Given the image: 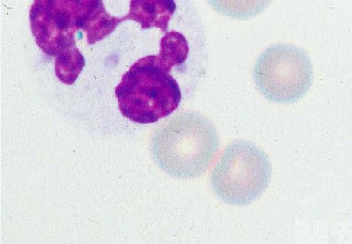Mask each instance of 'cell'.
Returning a JSON list of instances; mask_svg holds the SVG:
<instances>
[{
  "instance_id": "6da1fadb",
  "label": "cell",
  "mask_w": 352,
  "mask_h": 244,
  "mask_svg": "<svg viewBox=\"0 0 352 244\" xmlns=\"http://www.w3.org/2000/svg\"><path fill=\"white\" fill-rule=\"evenodd\" d=\"M219 146L217 132L204 116L183 112L164 121L153 140V153L158 165L179 178L203 174Z\"/></svg>"
},
{
  "instance_id": "7a4b0ae2",
  "label": "cell",
  "mask_w": 352,
  "mask_h": 244,
  "mask_svg": "<svg viewBox=\"0 0 352 244\" xmlns=\"http://www.w3.org/2000/svg\"><path fill=\"white\" fill-rule=\"evenodd\" d=\"M173 66L159 54L139 59L115 88L122 114L138 123H152L173 112L181 90L170 72Z\"/></svg>"
},
{
  "instance_id": "3957f363",
  "label": "cell",
  "mask_w": 352,
  "mask_h": 244,
  "mask_svg": "<svg viewBox=\"0 0 352 244\" xmlns=\"http://www.w3.org/2000/svg\"><path fill=\"white\" fill-rule=\"evenodd\" d=\"M272 168L265 153L243 141L229 145L211 176L217 195L227 204L245 205L259 198L267 187Z\"/></svg>"
},
{
  "instance_id": "277c9868",
  "label": "cell",
  "mask_w": 352,
  "mask_h": 244,
  "mask_svg": "<svg viewBox=\"0 0 352 244\" xmlns=\"http://www.w3.org/2000/svg\"><path fill=\"white\" fill-rule=\"evenodd\" d=\"M253 77L266 99L290 103L299 100L309 89L312 65L304 50L291 45L278 44L265 49L258 58Z\"/></svg>"
},
{
  "instance_id": "5b68a950",
  "label": "cell",
  "mask_w": 352,
  "mask_h": 244,
  "mask_svg": "<svg viewBox=\"0 0 352 244\" xmlns=\"http://www.w3.org/2000/svg\"><path fill=\"white\" fill-rule=\"evenodd\" d=\"M88 1H35L30 12V26L39 48L57 56L76 47L74 34L84 27Z\"/></svg>"
},
{
  "instance_id": "8992f818",
  "label": "cell",
  "mask_w": 352,
  "mask_h": 244,
  "mask_svg": "<svg viewBox=\"0 0 352 244\" xmlns=\"http://www.w3.org/2000/svg\"><path fill=\"white\" fill-rule=\"evenodd\" d=\"M176 9L174 1L138 0L131 1L128 20L141 25L142 29L160 28L166 32L168 22Z\"/></svg>"
},
{
  "instance_id": "52a82bcc",
  "label": "cell",
  "mask_w": 352,
  "mask_h": 244,
  "mask_svg": "<svg viewBox=\"0 0 352 244\" xmlns=\"http://www.w3.org/2000/svg\"><path fill=\"white\" fill-rule=\"evenodd\" d=\"M126 20H128L127 16L117 17L108 14L102 1H90L84 29L88 43L91 45L102 40Z\"/></svg>"
},
{
  "instance_id": "ba28073f",
  "label": "cell",
  "mask_w": 352,
  "mask_h": 244,
  "mask_svg": "<svg viewBox=\"0 0 352 244\" xmlns=\"http://www.w3.org/2000/svg\"><path fill=\"white\" fill-rule=\"evenodd\" d=\"M85 65L83 56L76 47L60 53L55 59V73L64 84H72Z\"/></svg>"
},
{
  "instance_id": "9c48e42d",
  "label": "cell",
  "mask_w": 352,
  "mask_h": 244,
  "mask_svg": "<svg viewBox=\"0 0 352 244\" xmlns=\"http://www.w3.org/2000/svg\"><path fill=\"white\" fill-rule=\"evenodd\" d=\"M188 42L180 33L166 32L160 40V56L174 66L182 65L188 53Z\"/></svg>"
}]
</instances>
